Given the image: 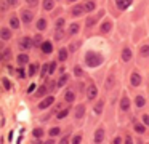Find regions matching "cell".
<instances>
[{"mask_svg":"<svg viewBox=\"0 0 149 144\" xmlns=\"http://www.w3.org/2000/svg\"><path fill=\"white\" fill-rule=\"evenodd\" d=\"M85 63L90 67H98L103 63V56H101L100 53H96V51H88V53L85 54Z\"/></svg>","mask_w":149,"mask_h":144,"instance_id":"obj_1","label":"cell"},{"mask_svg":"<svg viewBox=\"0 0 149 144\" xmlns=\"http://www.w3.org/2000/svg\"><path fill=\"white\" fill-rule=\"evenodd\" d=\"M53 102H55V98H53V96H48V98H45V99H43V101L39 104V109H40V111H43V109L50 107Z\"/></svg>","mask_w":149,"mask_h":144,"instance_id":"obj_2","label":"cell"},{"mask_svg":"<svg viewBox=\"0 0 149 144\" xmlns=\"http://www.w3.org/2000/svg\"><path fill=\"white\" fill-rule=\"evenodd\" d=\"M103 15H104V11H100L98 15H95V16H90V18H87V26H88V27H91V26H95V24L98 22V19H100Z\"/></svg>","mask_w":149,"mask_h":144,"instance_id":"obj_3","label":"cell"},{"mask_svg":"<svg viewBox=\"0 0 149 144\" xmlns=\"http://www.w3.org/2000/svg\"><path fill=\"white\" fill-rule=\"evenodd\" d=\"M104 139V128H98L95 131V144H101Z\"/></svg>","mask_w":149,"mask_h":144,"instance_id":"obj_4","label":"cell"},{"mask_svg":"<svg viewBox=\"0 0 149 144\" xmlns=\"http://www.w3.org/2000/svg\"><path fill=\"white\" fill-rule=\"evenodd\" d=\"M31 45H32V40H31V38L29 37H23V38H21V40H19V47H21V50H29V48H31Z\"/></svg>","mask_w":149,"mask_h":144,"instance_id":"obj_5","label":"cell"},{"mask_svg":"<svg viewBox=\"0 0 149 144\" xmlns=\"http://www.w3.org/2000/svg\"><path fill=\"white\" fill-rule=\"evenodd\" d=\"M21 19H23L24 24H29V22L32 21V13H31L29 10H23V11H21Z\"/></svg>","mask_w":149,"mask_h":144,"instance_id":"obj_6","label":"cell"},{"mask_svg":"<svg viewBox=\"0 0 149 144\" xmlns=\"http://www.w3.org/2000/svg\"><path fill=\"white\" fill-rule=\"evenodd\" d=\"M96 95H98V88L95 85H90L88 86V91H87V98L90 99V101H93V99L96 98Z\"/></svg>","mask_w":149,"mask_h":144,"instance_id":"obj_7","label":"cell"},{"mask_svg":"<svg viewBox=\"0 0 149 144\" xmlns=\"http://www.w3.org/2000/svg\"><path fill=\"white\" fill-rule=\"evenodd\" d=\"M40 48H42V51H43L45 54H50V53L53 51V45H52V42H48V40L43 42V43L40 45Z\"/></svg>","mask_w":149,"mask_h":144,"instance_id":"obj_8","label":"cell"},{"mask_svg":"<svg viewBox=\"0 0 149 144\" xmlns=\"http://www.w3.org/2000/svg\"><path fill=\"white\" fill-rule=\"evenodd\" d=\"M130 82H132V85H133V86L141 85V75H139V74H136V72H133V74H132V77H130Z\"/></svg>","mask_w":149,"mask_h":144,"instance_id":"obj_9","label":"cell"},{"mask_svg":"<svg viewBox=\"0 0 149 144\" xmlns=\"http://www.w3.org/2000/svg\"><path fill=\"white\" fill-rule=\"evenodd\" d=\"M0 37H2V40H10L11 38V31L7 27H2V31H0Z\"/></svg>","mask_w":149,"mask_h":144,"instance_id":"obj_10","label":"cell"},{"mask_svg":"<svg viewBox=\"0 0 149 144\" xmlns=\"http://www.w3.org/2000/svg\"><path fill=\"white\" fill-rule=\"evenodd\" d=\"M117 6H119L120 10H127L130 5H132V0H116Z\"/></svg>","mask_w":149,"mask_h":144,"instance_id":"obj_11","label":"cell"},{"mask_svg":"<svg viewBox=\"0 0 149 144\" xmlns=\"http://www.w3.org/2000/svg\"><path fill=\"white\" fill-rule=\"evenodd\" d=\"M111 29H112V22H111V21H106V22H103V24H101L100 31H101V34H107Z\"/></svg>","mask_w":149,"mask_h":144,"instance_id":"obj_12","label":"cell"},{"mask_svg":"<svg viewBox=\"0 0 149 144\" xmlns=\"http://www.w3.org/2000/svg\"><path fill=\"white\" fill-rule=\"evenodd\" d=\"M84 11H85L84 5H75L72 8V16H80V15H84Z\"/></svg>","mask_w":149,"mask_h":144,"instance_id":"obj_13","label":"cell"},{"mask_svg":"<svg viewBox=\"0 0 149 144\" xmlns=\"http://www.w3.org/2000/svg\"><path fill=\"white\" fill-rule=\"evenodd\" d=\"M85 115V106L84 104H79L75 107V118H82Z\"/></svg>","mask_w":149,"mask_h":144,"instance_id":"obj_14","label":"cell"},{"mask_svg":"<svg viewBox=\"0 0 149 144\" xmlns=\"http://www.w3.org/2000/svg\"><path fill=\"white\" fill-rule=\"evenodd\" d=\"M114 80H116V77H114L112 74H109V75H107V80H106V85H104V88H106V90H112Z\"/></svg>","mask_w":149,"mask_h":144,"instance_id":"obj_15","label":"cell"},{"mask_svg":"<svg viewBox=\"0 0 149 144\" xmlns=\"http://www.w3.org/2000/svg\"><path fill=\"white\" fill-rule=\"evenodd\" d=\"M26 63H29V56H27L26 53H21L19 56H18V64H19V66H24Z\"/></svg>","mask_w":149,"mask_h":144,"instance_id":"obj_16","label":"cell"},{"mask_svg":"<svg viewBox=\"0 0 149 144\" xmlns=\"http://www.w3.org/2000/svg\"><path fill=\"white\" fill-rule=\"evenodd\" d=\"M120 109H122V111H128L130 109V99L127 98H122V101H120Z\"/></svg>","mask_w":149,"mask_h":144,"instance_id":"obj_17","label":"cell"},{"mask_svg":"<svg viewBox=\"0 0 149 144\" xmlns=\"http://www.w3.org/2000/svg\"><path fill=\"white\" fill-rule=\"evenodd\" d=\"M122 59L123 61H130V59H132V51H130V48H123V50H122Z\"/></svg>","mask_w":149,"mask_h":144,"instance_id":"obj_18","label":"cell"},{"mask_svg":"<svg viewBox=\"0 0 149 144\" xmlns=\"http://www.w3.org/2000/svg\"><path fill=\"white\" fill-rule=\"evenodd\" d=\"M64 99H66V102H74V99H75V95H74V91H71V90H68V91H66V95H64Z\"/></svg>","mask_w":149,"mask_h":144,"instance_id":"obj_19","label":"cell"},{"mask_svg":"<svg viewBox=\"0 0 149 144\" xmlns=\"http://www.w3.org/2000/svg\"><path fill=\"white\" fill-rule=\"evenodd\" d=\"M53 6H55V3H53V0H43V8L47 10V11H52Z\"/></svg>","mask_w":149,"mask_h":144,"instance_id":"obj_20","label":"cell"},{"mask_svg":"<svg viewBox=\"0 0 149 144\" xmlns=\"http://www.w3.org/2000/svg\"><path fill=\"white\" fill-rule=\"evenodd\" d=\"M84 6H85V10L90 13V11H93V10H95V6H96V5H95V2H91V0H87Z\"/></svg>","mask_w":149,"mask_h":144,"instance_id":"obj_21","label":"cell"},{"mask_svg":"<svg viewBox=\"0 0 149 144\" xmlns=\"http://www.w3.org/2000/svg\"><path fill=\"white\" fill-rule=\"evenodd\" d=\"M79 31H80L79 24H71V27H69V35H75V34H79Z\"/></svg>","mask_w":149,"mask_h":144,"instance_id":"obj_22","label":"cell"},{"mask_svg":"<svg viewBox=\"0 0 149 144\" xmlns=\"http://www.w3.org/2000/svg\"><path fill=\"white\" fill-rule=\"evenodd\" d=\"M47 72H50V63H45L42 66V69H40V77H45Z\"/></svg>","mask_w":149,"mask_h":144,"instance_id":"obj_23","label":"cell"},{"mask_svg":"<svg viewBox=\"0 0 149 144\" xmlns=\"http://www.w3.org/2000/svg\"><path fill=\"white\" fill-rule=\"evenodd\" d=\"M10 26L13 29H18L19 27V19L16 18V16H11V19H10Z\"/></svg>","mask_w":149,"mask_h":144,"instance_id":"obj_24","label":"cell"},{"mask_svg":"<svg viewBox=\"0 0 149 144\" xmlns=\"http://www.w3.org/2000/svg\"><path fill=\"white\" fill-rule=\"evenodd\" d=\"M59 133H61V128H59V127H55V128H50V131H48L50 138H53V136H58Z\"/></svg>","mask_w":149,"mask_h":144,"instance_id":"obj_25","label":"cell"},{"mask_svg":"<svg viewBox=\"0 0 149 144\" xmlns=\"http://www.w3.org/2000/svg\"><path fill=\"white\" fill-rule=\"evenodd\" d=\"M45 27H47V21L43 18H40L39 21H37V29H39V31H45Z\"/></svg>","mask_w":149,"mask_h":144,"instance_id":"obj_26","label":"cell"},{"mask_svg":"<svg viewBox=\"0 0 149 144\" xmlns=\"http://www.w3.org/2000/svg\"><path fill=\"white\" fill-rule=\"evenodd\" d=\"M103 107H104V104H103V101H98L96 104H95V114H101L103 112Z\"/></svg>","mask_w":149,"mask_h":144,"instance_id":"obj_27","label":"cell"},{"mask_svg":"<svg viewBox=\"0 0 149 144\" xmlns=\"http://www.w3.org/2000/svg\"><path fill=\"white\" fill-rule=\"evenodd\" d=\"M68 80H69V77L66 75V74H63V75H61V79L58 80V86H64L66 83H68Z\"/></svg>","mask_w":149,"mask_h":144,"instance_id":"obj_28","label":"cell"},{"mask_svg":"<svg viewBox=\"0 0 149 144\" xmlns=\"http://www.w3.org/2000/svg\"><path fill=\"white\" fill-rule=\"evenodd\" d=\"M68 59V50L66 48H61L59 50V61H66Z\"/></svg>","mask_w":149,"mask_h":144,"instance_id":"obj_29","label":"cell"},{"mask_svg":"<svg viewBox=\"0 0 149 144\" xmlns=\"http://www.w3.org/2000/svg\"><path fill=\"white\" fill-rule=\"evenodd\" d=\"M139 54L141 56H149V45H143L141 50H139Z\"/></svg>","mask_w":149,"mask_h":144,"instance_id":"obj_30","label":"cell"},{"mask_svg":"<svg viewBox=\"0 0 149 144\" xmlns=\"http://www.w3.org/2000/svg\"><path fill=\"white\" fill-rule=\"evenodd\" d=\"M64 24H66L64 18H59L58 21H56V31H61V29L64 27Z\"/></svg>","mask_w":149,"mask_h":144,"instance_id":"obj_31","label":"cell"},{"mask_svg":"<svg viewBox=\"0 0 149 144\" xmlns=\"http://www.w3.org/2000/svg\"><path fill=\"white\" fill-rule=\"evenodd\" d=\"M47 91H48V86H40V88L37 90V96H40V98H42V96H45Z\"/></svg>","mask_w":149,"mask_h":144,"instance_id":"obj_32","label":"cell"},{"mask_svg":"<svg viewBox=\"0 0 149 144\" xmlns=\"http://www.w3.org/2000/svg\"><path fill=\"white\" fill-rule=\"evenodd\" d=\"M136 106H138V107H143V106L146 104V101H144V98H143V96H136Z\"/></svg>","mask_w":149,"mask_h":144,"instance_id":"obj_33","label":"cell"},{"mask_svg":"<svg viewBox=\"0 0 149 144\" xmlns=\"http://www.w3.org/2000/svg\"><path fill=\"white\" fill-rule=\"evenodd\" d=\"M68 114H69V109H63V111H59V112H58V115H56V118H59V120H61V118H64Z\"/></svg>","mask_w":149,"mask_h":144,"instance_id":"obj_34","label":"cell"},{"mask_svg":"<svg viewBox=\"0 0 149 144\" xmlns=\"http://www.w3.org/2000/svg\"><path fill=\"white\" fill-rule=\"evenodd\" d=\"M32 133H34V136H36V138H39V139L43 136V130H42V128H36V130H34Z\"/></svg>","mask_w":149,"mask_h":144,"instance_id":"obj_35","label":"cell"},{"mask_svg":"<svg viewBox=\"0 0 149 144\" xmlns=\"http://www.w3.org/2000/svg\"><path fill=\"white\" fill-rule=\"evenodd\" d=\"M2 83H3L5 90H11V83H10V80H8L7 77H3V79H2Z\"/></svg>","mask_w":149,"mask_h":144,"instance_id":"obj_36","label":"cell"},{"mask_svg":"<svg viewBox=\"0 0 149 144\" xmlns=\"http://www.w3.org/2000/svg\"><path fill=\"white\" fill-rule=\"evenodd\" d=\"M144 130H146V128L143 127V125H139V123H135V131H136V133H144Z\"/></svg>","mask_w":149,"mask_h":144,"instance_id":"obj_37","label":"cell"},{"mask_svg":"<svg viewBox=\"0 0 149 144\" xmlns=\"http://www.w3.org/2000/svg\"><path fill=\"white\" fill-rule=\"evenodd\" d=\"M80 143H82V134H75L72 138V144H80Z\"/></svg>","mask_w":149,"mask_h":144,"instance_id":"obj_38","label":"cell"},{"mask_svg":"<svg viewBox=\"0 0 149 144\" xmlns=\"http://www.w3.org/2000/svg\"><path fill=\"white\" fill-rule=\"evenodd\" d=\"M34 43L37 45V47H39V45H42L43 42H42V35H36V37H34Z\"/></svg>","mask_w":149,"mask_h":144,"instance_id":"obj_39","label":"cell"},{"mask_svg":"<svg viewBox=\"0 0 149 144\" xmlns=\"http://www.w3.org/2000/svg\"><path fill=\"white\" fill-rule=\"evenodd\" d=\"M74 74H75V75H77V77H82V75H84V70H82L80 69V67H74Z\"/></svg>","mask_w":149,"mask_h":144,"instance_id":"obj_40","label":"cell"},{"mask_svg":"<svg viewBox=\"0 0 149 144\" xmlns=\"http://www.w3.org/2000/svg\"><path fill=\"white\" fill-rule=\"evenodd\" d=\"M36 74V64H31L29 66V77H32Z\"/></svg>","mask_w":149,"mask_h":144,"instance_id":"obj_41","label":"cell"},{"mask_svg":"<svg viewBox=\"0 0 149 144\" xmlns=\"http://www.w3.org/2000/svg\"><path fill=\"white\" fill-rule=\"evenodd\" d=\"M55 70H56V63H53V61H52V63H50V72L48 74H53Z\"/></svg>","mask_w":149,"mask_h":144,"instance_id":"obj_42","label":"cell"},{"mask_svg":"<svg viewBox=\"0 0 149 144\" xmlns=\"http://www.w3.org/2000/svg\"><path fill=\"white\" fill-rule=\"evenodd\" d=\"M18 2H19V0H7V3H8V5H11V6H16Z\"/></svg>","mask_w":149,"mask_h":144,"instance_id":"obj_43","label":"cell"},{"mask_svg":"<svg viewBox=\"0 0 149 144\" xmlns=\"http://www.w3.org/2000/svg\"><path fill=\"white\" fill-rule=\"evenodd\" d=\"M26 2H27V5H29V6H36L37 3H39L37 0H26Z\"/></svg>","mask_w":149,"mask_h":144,"instance_id":"obj_44","label":"cell"},{"mask_svg":"<svg viewBox=\"0 0 149 144\" xmlns=\"http://www.w3.org/2000/svg\"><path fill=\"white\" fill-rule=\"evenodd\" d=\"M8 56H10V50H5L3 54H2V59H7Z\"/></svg>","mask_w":149,"mask_h":144,"instance_id":"obj_45","label":"cell"},{"mask_svg":"<svg viewBox=\"0 0 149 144\" xmlns=\"http://www.w3.org/2000/svg\"><path fill=\"white\" fill-rule=\"evenodd\" d=\"M56 40H63V32L61 31H56Z\"/></svg>","mask_w":149,"mask_h":144,"instance_id":"obj_46","label":"cell"},{"mask_svg":"<svg viewBox=\"0 0 149 144\" xmlns=\"http://www.w3.org/2000/svg\"><path fill=\"white\" fill-rule=\"evenodd\" d=\"M68 141H69V136H64V138H63L61 141H59V144H69Z\"/></svg>","mask_w":149,"mask_h":144,"instance_id":"obj_47","label":"cell"},{"mask_svg":"<svg viewBox=\"0 0 149 144\" xmlns=\"http://www.w3.org/2000/svg\"><path fill=\"white\" fill-rule=\"evenodd\" d=\"M143 122H144L146 125H149V115H143Z\"/></svg>","mask_w":149,"mask_h":144,"instance_id":"obj_48","label":"cell"},{"mask_svg":"<svg viewBox=\"0 0 149 144\" xmlns=\"http://www.w3.org/2000/svg\"><path fill=\"white\" fill-rule=\"evenodd\" d=\"M120 143H122V139H120V138H114L112 144H120Z\"/></svg>","mask_w":149,"mask_h":144,"instance_id":"obj_49","label":"cell"},{"mask_svg":"<svg viewBox=\"0 0 149 144\" xmlns=\"http://www.w3.org/2000/svg\"><path fill=\"white\" fill-rule=\"evenodd\" d=\"M125 144H133V139L130 136H127V139H125Z\"/></svg>","mask_w":149,"mask_h":144,"instance_id":"obj_50","label":"cell"},{"mask_svg":"<svg viewBox=\"0 0 149 144\" xmlns=\"http://www.w3.org/2000/svg\"><path fill=\"white\" fill-rule=\"evenodd\" d=\"M34 90H36V85H34V83H32V85L29 86V90H27V93H32Z\"/></svg>","mask_w":149,"mask_h":144,"instance_id":"obj_51","label":"cell"},{"mask_svg":"<svg viewBox=\"0 0 149 144\" xmlns=\"http://www.w3.org/2000/svg\"><path fill=\"white\" fill-rule=\"evenodd\" d=\"M18 74H19V77H21V79L24 77V72H23V69H19V70H18Z\"/></svg>","mask_w":149,"mask_h":144,"instance_id":"obj_52","label":"cell"},{"mask_svg":"<svg viewBox=\"0 0 149 144\" xmlns=\"http://www.w3.org/2000/svg\"><path fill=\"white\" fill-rule=\"evenodd\" d=\"M5 8H7V3L2 2V11H5Z\"/></svg>","mask_w":149,"mask_h":144,"instance_id":"obj_53","label":"cell"},{"mask_svg":"<svg viewBox=\"0 0 149 144\" xmlns=\"http://www.w3.org/2000/svg\"><path fill=\"white\" fill-rule=\"evenodd\" d=\"M45 144H55V141H53V139H50V141H47Z\"/></svg>","mask_w":149,"mask_h":144,"instance_id":"obj_54","label":"cell"},{"mask_svg":"<svg viewBox=\"0 0 149 144\" xmlns=\"http://www.w3.org/2000/svg\"><path fill=\"white\" fill-rule=\"evenodd\" d=\"M36 144H40V141H37V143H36Z\"/></svg>","mask_w":149,"mask_h":144,"instance_id":"obj_55","label":"cell"},{"mask_svg":"<svg viewBox=\"0 0 149 144\" xmlns=\"http://www.w3.org/2000/svg\"><path fill=\"white\" fill-rule=\"evenodd\" d=\"M69 2H75V0H69Z\"/></svg>","mask_w":149,"mask_h":144,"instance_id":"obj_56","label":"cell"}]
</instances>
